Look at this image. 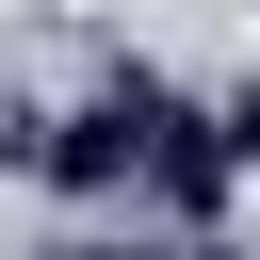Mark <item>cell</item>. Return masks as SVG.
<instances>
[{
    "mask_svg": "<svg viewBox=\"0 0 260 260\" xmlns=\"http://www.w3.org/2000/svg\"><path fill=\"white\" fill-rule=\"evenodd\" d=\"M162 114H179V81L114 65V81L81 98V114H49V146H32V162H49L65 195H130V179H146V146H162Z\"/></svg>",
    "mask_w": 260,
    "mask_h": 260,
    "instance_id": "1",
    "label": "cell"
},
{
    "mask_svg": "<svg viewBox=\"0 0 260 260\" xmlns=\"http://www.w3.org/2000/svg\"><path fill=\"white\" fill-rule=\"evenodd\" d=\"M228 179H244V162H228V146H211V114H195V98H179V114H162V146H146V179H130V195H162V211H211V195H228Z\"/></svg>",
    "mask_w": 260,
    "mask_h": 260,
    "instance_id": "2",
    "label": "cell"
},
{
    "mask_svg": "<svg viewBox=\"0 0 260 260\" xmlns=\"http://www.w3.org/2000/svg\"><path fill=\"white\" fill-rule=\"evenodd\" d=\"M211 146H228V162H260V65L228 81V114H211Z\"/></svg>",
    "mask_w": 260,
    "mask_h": 260,
    "instance_id": "3",
    "label": "cell"
},
{
    "mask_svg": "<svg viewBox=\"0 0 260 260\" xmlns=\"http://www.w3.org/2000/svg\"><path fill=\"white\" fill-rule=\"evenodd\" d=\"M49 260H98V244H49Z\"/></svg>",
    "mask_w": 260,
    "mask_h": 260,
    "instance_id": "4",
    "label": "cell"
}]
</instances>
